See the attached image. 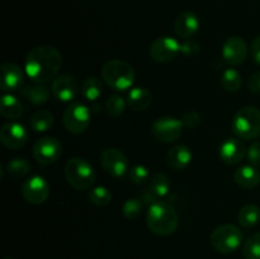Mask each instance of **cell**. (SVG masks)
I'll list each match as a JSON object with an SVG mask.
<instances>
[{"label":"cell","mask_w":260,"mask_h":259,"mask_svg":"<svg viewBox=\"0 0 260 259\" xmlns=\"http://www.w3.org/2000/svg\"><path fill=\"white\" fill-rule=\"evenodd\" d=\"M145 203L142 202L141 198H128L126 202L122 206V212H123L124 217L128 220H134L137 218L142 212Z\"/></svg>","instance_id":"cell-33"},{"label":"cell","mask_w":260,"mask_h":259,"mask_svg":"<svg viewBox=\"0 0 260 259\" xmlns=\"http://www.w3.org/2000/svg\"><path fill=\"white\" fill-rule=\"evenodd\" d=\"M61 155H62V145L56 137H42L33 145V156L42 165L53 164L60 159Z\"/></svg>","instance_id":"cell-9"},{"label":"cell","mask_w":260,"mask_h":259,"mask_svg":"<svg viewBox=\"0 0 260 259\" xmlns=\"http://www.w3.org/2000/svg\"><path fill=\"white\" fill-rule=\"evenodd\" d=\"M52 89L48 88L46 84H37L33 86H25L22 90V95L35 106L45 104L50 99Z\"/></svg>","instance_id":"cell-23"},{"label":"cell","mask_w":260,"mask_h":259,"mask_svg":"<svg viewBox=\"0 0 260 259\" xmlns=\"http://www.w3.org/2000/svg\"><path fill=\"white\" fill-rule=\"evenodd\" d=\"M239 223L244 228H254L260 221V208L256 205H246L239 212Z\"/></svg>","instance_id":"cell-27"},{"label":"cell","mask_w":260,"mask_h":259,"mask_svg":"<svg viewBox=\"0 0 260 259\" xmlns=\"http://www.w3.org/2000/svg\"><path fill=\"white\" fill-rule=\"evenodd\" d=\"M147 188L160 201L169 195L170 188H172V182H170V178L167 174H164V173H156L150 179V184Z\"/></svg>","instance_id":"cell-24"},{"label":"cell","mask_w":260,"mask_h":259,"mask_svg":"<svg viewBox=\"0 0 260 259\" xmlns=\"http://www.w3.org/2000/svg\"><path fill=\"white\" fill-rule=\"evenodd\" d=\"M101 165L107 174L114 178H121L128 170L127 156L116 147H108L101 155Z\"/></svg>","instance_id":"cell-11"},{"label":"cell","mask_w":260,"mask_h":259,"mask_svg":"<svg viewBox=\"0 0 260 259\" xmlns=\"http://www.w3.org/2000/svg\"><path fill=\"white\" fill-rule=\"evenodd\" d=\"M180 52V43L169 36L156 38L150 46V56L159 63L172 62Z\"/></svg>","instance_id":"cell-12"},{"label":"cell","mask_w":260,"mask_h":259,"mask_svg":"<svg viewBox=\"0 0 260 259\" xmlns=\"http://www.w3.org/2000/svg\"><path fill=\"white\" fill-rule=\"evenodd\" d=\"M200 25L201 23L197 14L187 10V12H182L177 17L174 22V30L178 37L185 40V38H190L193 35H196L200 29Z\"/></svg>","instance_id":"cell-18"},{"label":"cell","mask_w":260,"mask_h":259,"mask_svg":"<svg viewBox=\"0 0 260 259\" xmlns=\"http://www.w3.org/2000/svg\"><path fill=\"white\" fill-rule=\"evenodd\" d=\"M248 154L245 144L239 137H230L221 144L220 157L225 164L236 165Z\"/></svg>","instance_id":"cell-17"},{"label":"cell","mask_w":260,"mask_h":259,"mask_svg":"<svg viewBox=\"0 0 260 259\" xmlns=\"http://www.w3.org/2000/svg\"><path fill=\"white\" fill-rule=\"evenodd\" d=\"M102 78L109 88L123 91L134 85L135 70L126 61L111 60L102 68Z\"/></svg>","instance_id":"cell-3"},{"label":"cell","mask_w":260,"mask_h":259,"mask_svg":"<svg viewBox=\"0 0 260 259\" xmlns=\"http://www.w3.org/2000/svg\"><path fill=\"white\" fill-rule=\"evenodd\" d=\"M152 103V95L146 88H132L127 96V106L134 111H145Z\"/></svg>","instance_id":"cell-22"},{"label":"cell","mask_w":260,"mask_h":259,"mask_svg":"<svg viewBox=\"0 0 260 259\" xmlns=\"http://www.w3.org/2000/svg\"><path fill=\"white\" fill-rule=\"evenodd\" d=\"M248 88L253 94L260 95V71H256L249 78Z\"/></svg>","instance_id":"cell-38"},{"label":"cell","mask_w":260,"mask_h":259,"mask_svg":"<svg viewBox=\"0 0 260 259\" xmlns=\"http://www.w3.org/2000/svg\"><path fill=\"white\" fill-rule=\"evenodd\" d=\"M248 46L245 40L239 36H233L225 41L222 46V57L229 65L239 66L246 60Z\"/></svg>","instance_id":"cell-14"},{"label":"cell","mask_w":260,"mask_h":259,"mask_svg":"<svg viewBox=\"0 0 260 259\" xmlns=\"http://www.w3.org/2000/svg\"><path fill=\"white\" fill-rule=\"evenodd\" d=\"M23 104L13 94H4L0 99V114L7 119H18L23 116Z\"/></svg>","instance_id":"cell-21"},{"label":"cell","mask_w":260,"mask_h":259,"mask_svg":"<svg viewBox=\"0 0 260 259\" xmlns=\"http://www.w3.org/2000/svg\"><path fill=\"white\" fill-rule=\"evenodd\" d=\"M233 131L241 140H254L260 136V109L253 106L239 109L233 119Z\"/></svg>","instance_id":"cell-4"},{"label":"cell","mask_w":260,"mask_h":259,"mask_svg":"<svg viewBox=\"0 0 260 259\" xmlns=\"http://www.w3.org/2000/svg\"><path fill=\"white\" fill-rule=\"evenodd\" d=\"M52 94L60 102H71L79 93V84L74 76L61 74L52 81Z\"/></svg>","instance_id":"cell-15"},{"label":"cell","mask_w":260,"mask_h":259,"mask_svg":"<svg viewBox=\"0 0 260 259\" xmlns=\"http://www.w3.org/2000/svg\"><path fill=\"white\" fill-rule=\"evenodd\" d=\"M29 134L28 130L19 122H8L0 130V140L5 147L10 150L22 149L27 145Z\"/></svg>","instance_id":"cell-13"},{"label":"cell","mask_w":260,"mask_h":259,"mask_svg":"<svg viewBox=\"0 0 260 259\" xmlns=\"http://www.w3.org/2000/svg\"><path fill=\"white\" fill-rule=\"evenodd\" d=\"M89 201L93 203L94 206H98V207H106L111 203L112 201V193L109 192L108 188L106 187H95L89 192L88 195Z\"/></svg>","instance_id":"cell-31"},{"label":"cell","mask_w":260,"mask_h":259,"mask_svg":"<svg viewBox=\"0 0 260 259\" xmlns=\"http://www.w3.org/2000/svg\"><path fill=\"white\" fill-rule=\"evenodd\" d=\"M146 223L150 231L159 236H169L175 233L179 223L177 210L168 201H157L149 206Z\"/></svg>","instance_id":"cell-2"},{"label":"cell","mask_w":260,"mask_h":259,"mask_svg":"<svg viewBox=\"0 0 260 259\" xmlns=\"http://www.w3.org/2000/svg\"><path fill=\"white\" fill-rule=\"evenodd\" d=\"M211 245L222 254H231L238 250L244 241V234L239 226L234 223H225L211 234Z\"/></svg>","instance_id":"cell-6"},{"label":"cell","mask_w":260,"mask_h":259,"mask_svg":"<svg viewBox=\"0 0 260 259\" xmlns=\"http://www.w3.org/2000/svg\"><path fill=\"white\" fill-rule=\"evenodd\" d=\"M243 254L245 259H260V231L244 243Z\"/></svg>","instance_id":"cell-32"},{"label":"cell","mask_w":260,"mask_h":259,"mask_svg":"<svg viewBox=\"0 0 260 259\" xmlns=\"http://www.w3.org/2000/svg\"><path fill=\"white\" fill-rule=\"evenodd\" d=\"M182 122L184 124V127H187V128H196V127L200 126L201 116L198 114V112L188 111L183 114Z\"/></svg>","instance_id":"cell-36"},{"label":"cell","mask_w":260,"mask_h":259,"mask_svg":"<svg viewBox=\"0 0 260 259\" xmlns=\"http://www.w3.org/2000/svg\"><path fill=\"white\" fill-rule=\"evenodd\" d=\"M22 195L27 202L32 205H42L50 196V185L41 175H32L23 182Z\"/></svg>","instance_id":"cell-10"},{"label":"cell","mask_w":260,"mask_h":259,"mask_svg":"<svg viewBox=\"0 0 260 259\" xmlns=\"http://www.w3.org/2000/svg\"><path fill=\"white\" fill-rule=\"evenodd\" d=\"M0 86L4 91H15L24 83V73L22 68L14 62H7L0 70Z\"/></svg>","instance_id":"cell-16"},{"label":"cell","mask_w":260,"mask_h":259,"mask_svg":"<svg viewBox=\"0 0 260 259\" xmlns=\"http://www.w3.org/2000/svg\"><path fill=\"white\" fill-rule=\"evenodd\" d=\"M193 154L190 149L185 145H175L168 151L167 163L170 169L183 170L190 164Z\"/></svg>","instance_id":"cell-19"},{"label":"cell","mask_w":260,"mask_h":259,"mask_svg":"<svg viewBox=\"0 0 260 259\" xmlns=\"http://www.w3.org/2000/svg\"><path fill=\"white\" fill-rule=\"evenodd\" d=\"M62 56L53 46L43 45L32 48L25 57V74L36 84H47L58 76Z\"/></svg>","instance_id":"cell-1"},{"label":"cell","mask_w":260,"mask_h":259,"mask_svg":"<svg viewBox=\"0 0 260 259\" xmlns=\"http://www.w3.org/2000/svg\"><path fill=\"white\" fill-rule=\"evenodd\" d=\"M248 160L251 165L260 168V141H254L248 149Z\"/></svg>","instance_id":"cell-37"},{"label":"cell","mask_w":260,"mask_h":259,"mask_svg":"<svg viewBox=\"0 0 260 259\" xmlns=\"http://www.w3.org/2000/svg\"><path fill=\"white\" fill-rule=\"evenodd\" d=\"M65 177L69 184L76 190H86L95 182L93 167L81 157H73L65 165Z\"/></svg>","instance_id":"cell-5"},{"label":"cell","mask_w":260,"mask_h":259,"mask_svg":"<svg viewBox=\"0 0 260 259\" xmlns=\"http://www.w3.org/2000/svg\"><path fill=\"white\" fill-rule=\"evenodd\" d=\"M127 102L122 98L118 94H112L106 102V111L108 113V116L113 117V118H118L119 116H122L126 109Z\"/></svg>","instance_id":"cell-30"},{"label":"cell","mask_w":260,"mask_h":259,"mask_svg":"<svg viewBox=\"0 0 260 259\" xmlns=\"http://www.w3.org/2000/svg\"><path fill=\"white\" fill-rule=\"evenodd\" d=\"M7 172L15 179H23L25 175L29 174L30 164L24 157H14L7 164Z\"/></svg>","instance_id":"cell-28"},{"label":"cell","mask_w":260,"mask_h":259,"mask_svg":"<svg viewBox=\"0 0 260 259\" xmlns=\"http://www.w3.org/2000/svg\"><path fill=\"white\" fill-rule=\"evenodd\" d=\"M4 259H14V258H12V256H5Z\"/></svg>","instance_id":"cell-40"},{"label":"cell","mask_w":260,"mask_h":259,"mask_svg":"<svg viewBox=\"0 0 260 259\" xmlns=\"http://www.w3.org/2000/svg\"><path fill=\"white\" fill-rule=\"evenodd\" d=\"M129 178L135 184H142L150 179V172L145 165H134L129 170Z\"/></svg>","instance_id":"cell-34"},{"label":"cell","mask_w":260,"mask_h":259,"mask_svg":"<svg viewBox=\"0 0 260 259\" xmlns=\"http://www.w3.org/2000/svg\"><path fill=\"white\" fill-rule=\"evenodd\" d=\"M103 94V84H102L101 79L91 76L84 80L83 85H81V95L84 99L89 102H95Z\"/></svg>","instance_id":"cell-26"},{"label":"cell","mask_w":260,"mask_h":259,"mask_svg":"<svg viewBox=\"0 0 260 259\" xmlns=\"http://www.w3.org/2000/svg\"><path fill=\"white\" fill-rule=\"evenodd\" d=\"M183 127L184 124L182 119L175 117H160L151 124V134L157 141L170 144L177 141L182 136Z\"/></svg>","instance_id":"cell-8"},{"label":"cell","mask_w":260,"mask_h":259,"mask_svg":"<svg viewBox=\"0 0 260 259\" xmlns=\"http://www.w3.org/2000/svg\"><path fill=\"white\" fill-rule=\"evenodd\" d=\"M234 182L241 188L253 189L260 184V172L254 165H243L234 173Z\"/></svg>","instance_id":"cell-20"},{"label":"cell","mask_w":260,"mask_h":259,"mask_svg":"<svg viewBox=\"0 0 260 259\" xmlns=\"http://www.w3.org/2000/svg\"><path fill=\"white\" fill-rule=\"evenodd\" d=\"M241 75L235 69H226L221 75V85L226 91L236 93L241 88Z\"/></svg>","instance_id":"cell-29"},{"label":"cell","mask_w":260,"mask_h":259,"mask_svg":"<svg viewBox=\"0 0 260 259\" xmlns=\"http://www.w3.org/2000/svg\"><path fill=\"white\" fill-rule=\"evenodd\" d=\"M55 123V117L50 111L46 109H40L35 112L29 119V124L33 131L36 132H46L51 130Z\"/></svg>","instance_id":"cell-25"},{"label":"cell","mask_w":260,"mask_h":259,"mask_svg":"<svg viewBox=\"0 0 260 259\" xmlns=\"http://www.w3.org/2000/svg\"><path fill=\"white\" fill-rule=\"evenodd\" d=\"M250 55L253 60L260 65V36L254 38L250 45Z\"/></svg>","instance_id":"cell-39"},{"label":"cell","mask_w":260,"mask_h":259,"mask_svg":"<svg viewBox=\"0 0 260 259\" xmlns=\"http://www.w3.org/2000/svg\"><path fill=\"white\" fill-rule=\"evenodd\" d=\"M91 113L90 109L80 102L71 103L65 109L62 116V122L65 128L74 135L83 134L90 124Z\"/></svg>","instance_id":"cell-7"},{"label":"cell","mask_w":260,"mask_h":259,"mask_svg":"<svg viewBox=\"0 0 260 259\" xmlns=\"http://www.w3.org/2000/svg\"><path fill=\"white\" fill-rule=\"evenodd\" d=\"M201 51V46L192 38H185L180 42V53L185 56H197Z\"/></svg>","instance_id":"cell-35"}]
</instances>
